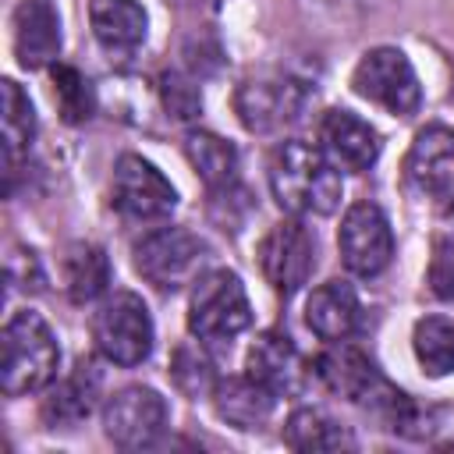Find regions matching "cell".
Returning <instances> with one entry per match:
<instances>
[{"label": "cell", "instance_id": "4316f807", "mask_svg": "<svg viewBox=\"0 0 454 454\" xmlns=\"http://www.w3.org/2000/svg\"><path fill=\"white\" fill-rule=\"evenodd\" d=\"M174 380L184 394L199 397L213 387V362L199 351V348H177L174 355Z\"/></svg>", "mask_w": 454, "mask_h": 454}, {"label": "cell", "instance_id": "484cf974", "mask_svg": "<svg viewBox=\"0 0 454 454\" xmlns=\"http://www.w3.org/2000/svg\"><path fill=\"white\" fill-rule=\"evenodd\" d=\"M53 99H57L60 117H64L67 124H82V121L92 117V89H89V82H85L74 67H67V64H57V67H53Z\"/></svg>", "mask_w": 454, "mask_h": 454}, {"label": "cell", "instance_id": "30bf717a", "mask_svg": "<svg viewBox=\"0 0 454 454\" xmlns=\"http://www.w3.org/2000/svg\"><path fill=\"white\" fill-rule=\"evenodd\" d=\"M167 429V401L153 387H124L103 404V433L124 447H153Z\"/></svg>", "mask_w": 454, "mask_h": 454}, {"label": "cell", "instance_id": "7a4b0ae2", "mask_svg": "<svg viewBox=\"0 0 454 454\" xmlns=\"http://www.w3.org/2000/svg\"><path fill=\"white\" fill-rule=\"evenodd\" d=\"M270 192L294 216H330L340 206V174L309 142H280L270 156Z\"/></svg>", "mask_w": 454, "mask_h": 454}, {"label": "cell", "instance_id": "8992f818", "mask_svg": "<svg viewBox=\"0 0 454 454\" xmlns=\"http://www.w3.org/2000/svg\"><path fill=\"white\" fill-rule=\"evenodd\" d=\"M209 248L188 227H156L135 245V270L160 291H177L202 277Z\"/></svg>", "mask_w": 454, "mask_h": 454}, {"label": "cell", "instance_id": "44dd1931", "mask_svg": "<svg viewBox=\"0 0 454 454\" xmlns=\"http://www.w3.org/2000/svg\"><path fill=\"white\" fill-rule=\"evenodd\" d=\"M273 401H277V394H270L252 376L227 380L216 387V411H220V419H227L238 429H259L270 419Z\"/></svg>", "mask_w": 454, "mask_h": 454}, {"label": "cell", "instance_id": "3957f363", "mask_svg": "<svg viewBox=\"0 0 454 454\" xmlns=\"http://www.w3.org/2000/svg\"><path fill=\"white\" fill-rule=\"evenodd\" d=\"M4 362H0V387L7 397H21L32 390H43L53 383L57 365H60V348L50 330V323L21 309L4 323Z\"/></svg>", "mask_w": 454, "mask_h": 454}, {"label": "cell", "instance_id": "6da1fadb", "mask_svg": "<svg viewBox=\"0 0 454 454\" xmlns=\"http://www.w3.org/2000/svg\"><path fill=\"white\" fill-rule=\"evenodd\" d=\"M319 376L333 394H340L351 404H358V408L372 411L376 419H383L387 429L404 433V436L429 433V426H422L419 404L408 394H401L394 383H387L380 376V369L372 365V358H365L358 348L340 344V348L326 351L319 358Z\"/></svg>", "mask_w": 454, "mask_h": 454}, {"label": "cell", "instance_id": "e0dca14e", "mask_svg": "<svg viewBox=\"0 0 454 454\" xmlns=\"http://www.w3.org/2000/svg\"><path fill=\"white\" fill-rule=\"evenodd\" d=\"M89 25L96 43L114 57L135 53L149 32L145 7L135 0H89Z\"/></svg>", "mask_w": 454, "mask_h": 454}, {"label": "cell", "instance_id": "ffe728a7", "mask_svg": "<svg viewBox=\"0 0 454 454\" xmlns=\"http://www.w3.org/2000/svg\"><path fill=\"white\" fill-rule=\"evenodd\" d=\"M184 156L195 167V174L206 181L209 192L234 188V181H238V149L227 138H220L213 131H192L184 138Z\"/></svg>", "mask_w": 454, "mask_h": 454}, {"label": "cell", "instance_id": "2e32d148", "mask_svg": "<svg viewBox=\"0 0 454 454\" xmlns=\"http://www.w3.org/2000/svg\"><path fill=\"white\" fill-rule=\"evenodd\" d=\"M319 138H323V149L344 170H369L380 156L376 128L351 110H326L319 121Z\"/></svg>", "mask_w": 454, "mask_h": 454}, {"label": "cell", "instance_id": "7c38bea8", "mask_svg": "<svg viewBox=\"0 0 454 454\" xmlns=\"http://www.w3.org/2000/svg\"><path fill=\"white\" fill-rule=\"evenodd\" d=\"M404 177L433 202H454V128L429 124L415 135L404 156Z\"/></svg>", "mask_w": 454, "mask_h": 454}, {"label": "cell", "instance_id": "8fae6325", "mask_svg": "<svg viewBox=\"0 0 454 454\" xmlns=\"http://www.w3.org/2000/svg\"><path fill=\"white\" fill-rule=\"evenodd\" d=\"M262 277L277 294H294L316 270V238L301 220H280L259 245Z\"/></svg>", "mask_w": 454, "mask_h": 454}, {"label": "cell", "instance_id": "4dcf8cb0", "mask_svg": "<svg viewBox=\"0 0 454 454\" xmlns=\"http://www.w3.org/2000/svg\"><path fill=\"white\" fill-rule=\"evenodd\" d=\"M450 209H454V202H450Z\"/></svg>", "mask_w": 454, "mask_h": 454}, {"label": "cell", "instance_id": "f1b7e54d", "mask_svg": "<svg viewBox=\"0 0 454 454\" xmlns=\"http://www.w3.org/2000/svg\"><path fill=\"white\" fill-rule=\"evenodd\" d=\"M7 284L14 291H43L46 273H43L39 255L32 248H11V255H7Z\"/></svg>", "mask_w": 454, "mask_h": 454}, {"label": "cell", "instance_id": "ac0fdd59", "mask_svg": "<svg viewBox=\"0 0 454 454\" xmlns=\"http://www.w3.org/2000/svg\"><path fill=\"white\" fill-rule=\"evenodd\" d=\"M362 319V309H358V294L351 284L344 280H326L319 284L309 301H305V323L316 337L323 340H348L355 333Z\"/></svg>", "mask_w": 454, "mask_h": 454}, {"label": "cell", "instance_id": "603a6c76", "mask_svg": "<svg viewBox=\"0 0 454 454\" xmlns=\"http://www.w3.org/2000/svg\"><path fill=\"white\" fill-rule=\"evenodd\" d=\"M64 284H67V294L71 301L85 305L92 298H99L110 284V259L99 245H89V241H78L67 248L64 255Z\"/></svg>", "mask_w": 454, "mask_h": 454}, {"label": "cell", "instance_id": "ba28073f", "mask_svg": "<svg viewBox=\"0 0 454 454\" xmlns=\"http://www.w3.org/2000/svg\"><path fill=\"white\" fill-rule=\"evenodd\" d=\"M110 202L124 220H160L177 206V192L149 160L124 153L114 163Z\"/></svg>", "mask_w": 454, "mask_h": 454}, {"label": "cell", "instance_id": "52a82bcc", "mask_svg": "<svg viewBox=\"0 0 454 454\" xmlns=\"http://www.w3.org/2000/svg\"><path fill=\"white\" fill-rule=\"evenodd\" d=\"M351 89H355L362 99L383 106V110L394 114V117H411V114L422 106L419 74H415L411 60H408L397 46H376V50H369V53L355 64Z\"/></svg>", "mask_w": 454, "mask_h": 454}, {"label": "cell", "instance_id": "4fadbf2b", "mask_svg": "<svg viewBox=\"0 0 454 454\" xmlns=\"http://www.w3.org/2000/svg\"><path fill=\"white\" fill-rule=\"evenodd\" d=\"M305 89L291 78H248L234 92V110L248 131H277L301 114Z\"/></svg>", "mask_w": 454, "mask_h": 454}, {"label": "cell", "instance_id": "7402d4cb", "mask_svg": "<svg viewBox=\"0 0 454 454\" xmlns=\"http://www.w3.org/2000/svg\"><path fill=\"white\" fill-rule=\"evenodd\" d=\"M284 443L294 450H348V447H355V436L326 411L298 408V411H291V419L284 426Z\"/></svg>", "mask_w": 454, "mask_h": 454}, {"label": "cell", "instance_id": "cb8c5ba5", "mask_svg": "<svg viewBox=\"0 0 454 454\" xmlns=\"http://www.w3.org/2000/svg\"><path fill=\"white\" fill-rule=\"evenodd\" d=\"M0 124H4V156H7V167H14V160L21 153H28V145L35 138L32 99L21 92V85L14 78L0 82Z\"/></svg>", "mask_w": 454, "mask_h": 454}, {"label": "cell", "instance_id": "d6986e66", "mask_svg": "<svg viewBox=\"0 0 454 454\" xmlns=\"http://www.w3.org/2000/svg\"><path fill=\"white\" fill-rule=\"evenodd\" d=\"M99 397V372L92 362H78L53 390L50 397L43 401V419L53 426V429H74L96 404Z\"/></svg>", "mask_w": 454, "mask_h": 454}, {"label": "cell", "instance_id": "9a60e30c", "mask_svg": "<svg viewBox=\"0 0 454 454\" xmlns=\"http://www.w3.org/2000/svg\"><path fill=\"white\" fill-rule=\"evenodd\" d=\"M14 57L21 67H43L60 53V14L53 0H21L14 7Z\"/></svg>", "mask_w": 454, "mask_h": 454}, {"label": "cell", "instance_id": "83f0119b", "mask_svg": "<svg viewBox=\"0 0 454 454\" xmlns=\"http://www.w3.org/2000/svg\"><path fill=\"white\" fill-rule=\"evenodd\" d=\"M426 284H429V291H433L436 298L454 301V234H440V238L433 241Z\"/></svg>", "mask_w": 454, "mask_h": 454}, {"label": "cell", "instance_id": "5bb4252c", "mask_svg": "<svg viewBox=\"0 0 454 454\" xmlns=\"http://www.w3.org/2000/svg\"><path fill=\"white\" fill-rule=\"evenodd\" d=\"M245 376L262 383L270 394H294L305 383V362L294 351L291 337L280 330H266L252 340L248 358H245Z\"/></svg>", "mask_w": 454, "mask_h": 454}, {"label": "cell", "instance_id": "5b68a950", "mask_svg": "<svg viewBox=\"0 0 454 454\" xmlns=\"http://www.w3.org/2000/svg\"><path fill=\"white\" fill-rule=\"evenodd\" d=\"M92 340L114 365H142L153 351V316L135 291H114L92 316Z\"/></svg>", "mask_w": 454, "mask_h": 454}, {"label": "cell", "instance_id": "9c48e42d", "mask_svg": "<svg viewBox=\"0 0 454 454\" xmlns=\"http://www.w3.org/2000/svg\"><path fill=\"white\" fill-rule=\"evenodd\" d=\"M337 248L355 277H376L394 259V231L376 202H355L337 231Z\"/></svg>", "mask_w": 454, "mask_h": 454}, {"label": "cell", "instance_id": "277c9868", "mask_svg": "<svg viewBox=\"0 0 454 454\" xmlns=\"http://www.w3.org/2000/svg\"><path fill=\"white\" fill-rule=\"evenodd\" d=\"M248 323L252 305L234 270H209L195 280L188 298V330L202 344H231Z\"/></svg>", "mask_w": 454, "mask_h": 454}, {"label": "cell", "instance_id": "d4e9b609", "mask_svg": "<svg viewBox=\"0 0 454 454\" xmlns=\"http://www.w3.org/2000/svg\"><path fill=\"white\" fill-rule=\"evenodd\" d=\"M411 348L419 365L429 376L454 372V319L450 316H426L411 330Z\"/></svg>", "mask_w": 454, "mask_h": 454}, {"label": "cell", "instance_id": "f546056e", "mask_svg": "<svg viewBox=\"0 0 454 454\" xmlns=\"http://www.w3.org/2000/svg\"><path fill=\"white\" fill-rule=\"evenodd\" d=\"M163 103H167V110H170L174 117H181V121L195 117V114H199V106H202V99H199L195 85H192V82H184L181 74H167V78H163Z\"/></svg>", "mask_w": 454, "mask_h": 454}]
</instances>
